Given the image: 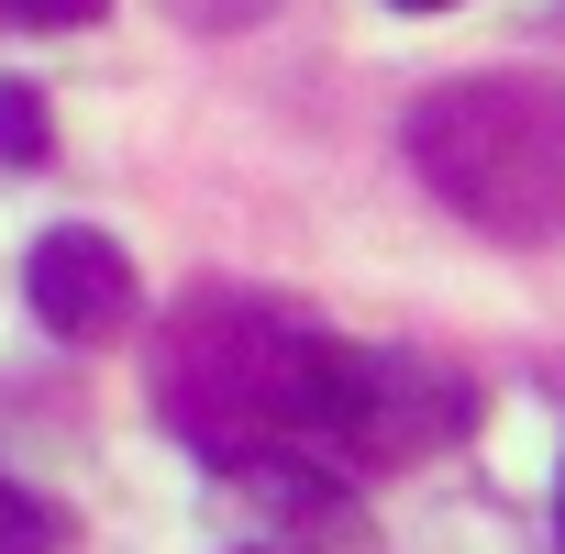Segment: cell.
Segmentation results:
<instances>
[{
  "label": "cell",
  "instance_id": "1",
  "mask_svg": "<svg viewBox=\"0 0 565 554\" xmlns=\"http://www.w3.org/2000/svg\"><path fill=\"white\" fill-rule=\"evenodd\" d=\"M156 422L266 488L344 477V344L289 300H189L156 344Z\"/></svg>",
  "mask_w": 565,
  "mask_h": 554
},
{
  "label": "cell",
  "instance_id": "2",
  "mask_svg": "<svg viewBox=\"0 0 565 554\" xmlns=\"http://www.w3.org/2000/svg\"><path fill=\"white\" fill-rule=\"evenodd\" d=\"M411 167L499 244L565 233V89L554 78H455L411 111Z\"/></svg>",
  "mask_w": 565,
  "mask_h": 554
},
{
  "label": "cell",
  "instance_id": "3",
  "mask_svg": "<svg viewBox=\"0 0 565 554\" xmlns=\"http://www.w3.org/2000/svg\"><path fill=\"white\" fill-rule=\"evenodd\" d=\"M23 289H34V322H45V333H67V344H100V333H122V322L145 311L122 244H111V233H89V222H67V233H45V244H34Z\"/></svg>",
  "mask_w": 565,
  "mask_h": 554
},
{
  "label": "cell",
  "instance_id": "4",
  "mask_svg": "<svg viewBox=\"0 0 565 554\" xmlns=\"http://www.w3.org/2000/svg\"><path fill=\"white\" fill-rule=\"evenodd\" d=\"M0 156L12 167H45V100L23 78H0Z\"/></svg>",
  "mask_w": 565,
  "mask_h": 554
},
{
  "label": "cell",
  "instance_id": "5",
  "mask_svg": "<svg viewBox=\"0 0 565 554\" xmlns=\"http://www.w3.org/2000/svg\"><path fill=\"white\" fill-rule=\"evenodd\" d=\"M100 12H111V0H0V34H78Z\"/></svg>",
  "mask_w": 565,
  "mask_h": 554
},
{
  "label": "cell",
  "instance_id": "6",
  "mask_svg": "<svg viewBox=\"0 0 565 554\" xmlns=\"http://www.w3.org/2000/svg\"><path fill=\"white\" fill-rule=\"evenodd\" d=\"M45 543H56V532H45V510H34L12 477H0V554H45Z\"/></svg>",
  "mask_w": 565,
  "mask_h": 554
},
{
  "label": "cell",
  "instance_id": "7",
  "mask_svg": "<svg viewBox=\"0 0 565 554\" xmlns=\"http://www.w3.org/2000/svg\"><path fill=\"white\" fill-rule=\"evenodd\" d=\"M399 12H455V0H399Z\"/></svg>",
  "mask_w": 565,
  "mask_h": 554
},
{
  "label": "cell",
  "instance_id": "8",
  "mask_svg": "<svg viewBox=\"0 0 565 554\" xmlns=\"http://www.w3.org/2000/svg\"><path fill=\"white\" fill-rule=\"evenodd\" d=\"M554 521H565V499H554Z\"/></svg>",
  "mask_w": 565,
  "mask_h": 554
},
{
  "label": "cell",
  "instance_id": "9",
  "mask_svg": "<svg viewBox=\"0 0 565 554\" xmlns=\"http://www.w3.org/2000/svg\"><path fill=\"white\" fill-rule=\"evenodd\" d=\"M554 23H565V12H554Z\"/></svg>",
  "mask_w": 565,
  "mask_h": 554
}]
</instances>
